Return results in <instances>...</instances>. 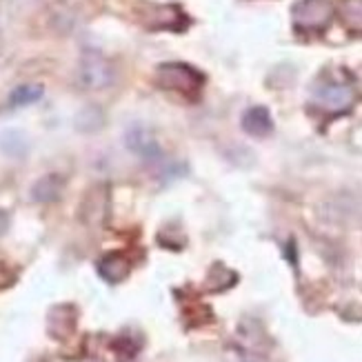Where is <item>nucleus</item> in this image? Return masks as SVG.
I'll list each match as a JSON object with an SVG mask.
<instances>
[{
  "mask_svg": "<svg viewBox=\"0 0 362 362\" xmlns=\"http://www.w3.org/2000/svg\"><path fill=\"white\" fill-rule=\"evenodd\" d=\"M116 81L114 65L98 52H85L78 65V85L87 91H100Z\"/></svg>",
  "mask_w": 362,
  "mask_h": 362,
  "instance_id": "nucleus-1",
  "label": "nucleus"
},
{
  "mask_svg": "<svg viewBox=\"0 0 362 362\" xmlns=\"http://www.w3.org/2000/svg\"><path fill=\"white\" fill-rule=\"evenodd\" d=\"M334 7L329 0H300L293 7V23L305 31H318L332 23Z\"/></svg>",
  "mask_w": 362,
  "mask_h": 362,
  "instance_id": "nucleus-2",
  "label": "nucleus"
},
{
  "mask_svg": "<svg viewBox=\"0 0 362 362\" xmlns=\"http://www.w3.org/2000/svg\"><path fill=\"white\" fill-rule=\"evenodd\" d=\"M158 81L167 89L185 93H194L202 87V76L196 69L182 65V62H167V65L158 67Z\"/></svg>",
  "mask_w": 362,
  "mask_h": 362,
  "instance_id": "nucleus-3",
  "label": "nucleus"
},
{
  "mask_svg": "<svg viewBox=\"0 0 362 362\" xmlns=\"http://www.w3.org/2000/svg\"><path fill=\"white\" fill-rule=\"evenodd\" d=\"M313 100L320 109L329 114H340V112H347L354 103V91L349 85H342V83H325L316 89L313 93Z\"/></svg>",
  "mask_w": 362,
  "mask_h": 362,
  "instance_id": "nucleus-4",
  "label": "nucleus"
},
{
  "mask_svg": "<svg viewBox=\"0 0 362 362\" xmlns=\"http://www.w3.org/2000/svg\"><path fill=\"white\" fill-rule=\"evenodd\" d=\"M124 145H127L132 153L140 156V158H145V160L160 158L158 140H156V136L147 127H143V124H134L132 129H127V134H124Z\"/></svg>",
  "mask_w": 362,
  "mask_h": 362,
  "instance_id": "nucleus-5",
  "label": "nucleus"
},
{
  "mask_svg": "<svg viewBox=\"0 0 362 362\" xmlns=\"http://www.w3.org/2000/svg\"><path fill=\"white\" fill-rule=\"evenodd\" d=\"M243 129L254 136V138H264L274 132V120L272 114L264 107H251L249 112L243 116Z\"/></svg>",
  "mask_w": 362,
  "mask_h": 362,
  "instance_id": "nucleus-6",
  "label": "nucleus"
},
{
  "mask_svg": "<svg viewBox=\"0 0 362 362\" xmlns=\"http://www.w3.org/2000/svg\"><path fill=\"white\" fill-rule=\"evenodd\" d=\"M132 264L122 254H107L100 258L98 262V274L107 280V282H120L129 276Z\"/></svg>",
  "mask_w": 362,
  "mask_h": 362,
  "instance_id": "nucleus-7",
  "label": "nucleus"
},
{
  "mask_svg": "<svg viewBox=\"0 0 362 362\" xmlns=\"http://www.w3.org/2000/svg\"><path fill=\"white\" fill-rule=\"evenodd\" d=\"M62 185H65V180H62V176H58V174L42 176L34 185V189H31V198L36 202H54L62 194Z\"/></svg>",
  "mask_w": 362,
  "mask_h": 362,
  "instance_id": "nucleus-8",
  "label": "nucleus"
},
{
  "mask_svg": "<svg viewBox=\"0 0 362 362\" xmlns=\"http://www.w3.org/2000/svg\"><path fill=\"white\" fill-rule=\"evenodd\" d=\"M45 93V87L38 85V83H27V85H21L16 87L11 93H9V105L11 107H29V105H36Z\"/></svg>",
  "mask_w": 362,
  "mask_h": 362,
  "instance_id": "nucleus-9",
  "label": "nucleus"
},
{
  "mask_svg": "<svg viewBox=\"0 0 362 362\" xmlns=\"http://www.w3.org/2000/svg\"><path fill=\"white\" fill-rule=\"evenodd\" d=\"M344 21L351 27H362V0H347L344 3Z\"/></svg>",
  "mask_w": 362,
  "mask_h": 362,
  "instance_id": "nucleus-10",
  "label": "nucleus"
},
{
  "mask_svg": "<svg viewBox=\"0 0 362 362\" xmlns=\"http://www.w3.org/2000/svg\"><path fill=\"white\" fill-rule=\"evenodd\" d=\"M9 229V214L5 209H0V235H5Z\"/></svg>",
  "mask_w": 362,
  "mask_h": 362,
  "instance_id": "nucleus-11",
  "label": "nucleus"
}]
</instances>
